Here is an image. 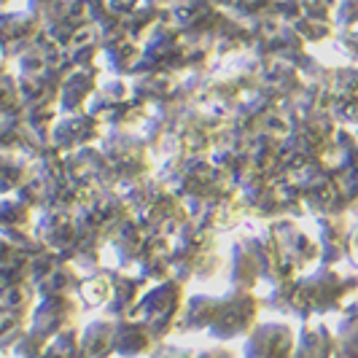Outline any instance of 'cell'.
<instances>
[{
    "label": "cell",
    "mask_w": 358,
    "mask_h": 358,
    "mask_svg": "<svg viewBox=\"0 0 358 358\" xmlns=\"http://www.w3.org/2000/svg\"><path fill=\"white\" fill-rule=\"evenodd\" d=\"M33 176L30 164L22 154L0 151V194L3 192H19Z\"/></svg>",
    "instance_id": "4"
},
{
    "label": "cell",
    "mask_w": 358,
    "mask_h": 358,
    "mask_svg": "<svg viewBox=\"0 0 358 358\" xmlns=\"http://www.w3.org/2000/svg\"><path fill=\"white\" fill-rule=\"evenodd\" d=\"M116 342H119V350L127 353V356H138V353H143L148 350L151 345V329H148V323H138V326H132V323H122L119 329H116Z\"/></svg>",
    "instance_id": "5"
},
{
    "label": "cell",
    "mask_w": 358,
    "mask_h": 358,
    "mask_svg": "<svg viewBox=\"0 0 358 358\" xmlns=\"http://www.w3.org/2000/svg\"><path fill=\"white\" fill-rule=\"evenodd\" d=\"M38 33H41V19L30 17V14H8L0 17V49L8 57H22L30 52L38 43Z\"/></svg>",
    "instance_id": "1"
},
{
    "label": "cell",
    "mask_w": 358,
    "mask_h": 358,
    "mask_svg": "<svg viewBox=\"0 0 358 358\" xmlns=\"http://www.w3.org/2000/svg\"><path fill=\"white\" fill-rule=\"evenodd\" d=\"M73 315H76V307L71 305V299L49 296V299H43L36 307V313H33V331L30 334L38 337V340H46V337L57 334L59 329H65L73 321Z\"/></svg>",
    "instance_id": "2"
},
{
    "label": "cell",
    "mask_w": 358,
    "mask_h": 358,
    "mask_svg": "<svg viewBox=\"0 0 358 358\" xmlns=\"http://www.w3.org/2000/svg\"><path fill=\"white\" fill-rule=\"evenodd\" d=\"M202 358H234L229 350H210V353H205Z\"/></svg>",
    "instance_id": "6"
},
{
    "label": "cell",
    "mask_w": 358,
    "mask_h": 358,
    "mask_svg": "<svg viewBox=\"0 0 358 358\" xmlns=\"http://www.w3.org/2000/svg\"><path fill=\"white\" fill-rule=\"evenodd\" d=\"M294 340L286 326H262L248 340V358H291Z\"/></svg>",
    "instance_id": "3"
}]
</instances>
